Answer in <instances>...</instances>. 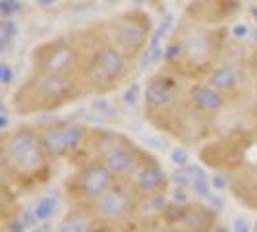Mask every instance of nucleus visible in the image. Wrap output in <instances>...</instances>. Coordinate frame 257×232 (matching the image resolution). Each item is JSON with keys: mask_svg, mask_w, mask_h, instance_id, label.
I'll return each mask as SVG.
<instances>
[{"mask_svg": "<svg viewBox=\"0 0 257 232\" xmlns=\"http://www.w3.org/2000/svg\"><path fill=\"white\" fill-rule=\"evenodd\" d=\"M51 161L39 128L18 126L2 136V165L14 180L29 184L47 178Z\"/></svg>", "mask_w": 257, "mask_h": 232, "instance_id": "1", "label": "nucleus"}, {"mask_svg": "<svg viewBox=\"0 0 257 232\" xmlns=\"http://www.w3.org/2000/svg\"><path fill=\"white\" fill-rule=\"evenodd\" d=\"M132 60L106 41H99L91 49L79 72V83L91 93H106L118 87L128 76Z\"/></svg>", "mask_w": 257, "mask_h": 232, "instance_id": "2", "label": "nucleus"}, {"mask_svg": "<svg viewBox=\"0 0 257 232\" xmlns=\"http://www.w3.org/2000/svg\"><path fill=\"white\" fill-rule=\"evenodd\" d=\"M79 79L41 76L31 72V79L22 83L14 95V106L20 112H43L72 103L79 95Z\"/></svg>", "mask_w": 257, "mask_h": 232, "instance_id": "3", "label": "nucleus"}, {"mask_svg": "<svg viewBox=\"0 0 257 232\" xmlns=\"http://www.w3.org/2000/svg\"><path fill=\"white\" fill-rule=\"evenodd\" d=\"M85 54L72 39L56 37L41 43L31 54V70L41 76L77 79Z\"/></svg>", "mask_w": 257, "mask_h": 232, "instance_id": "4", "label": "nucleus"}, {"mask_svg": "<svg viewBox=\"0 0 257 232\" xmlns=\"http://www.w3.org/2000/svg\"><path fill=\"white\" fill-rule=\"evenodd\" d=\"M151 33V22L143 12H124L110 18L104 24L103 41L110 43L120 52H124L134 62L143 51Z\"/></svg>", "mask_w": 257, "mask_h": 232, "instance_id": "5", "label": "nucleus"}, {"mask_svg": "<svg viewBox=\"0 0 257 232\" xmlns=\"http://www.w3.org/2000/svg\"><path fill=\"white\" fill-rule=\"evenodd\" d=\"M147 155L138 149L136 143H132L128 138L116 136V134H104L99 143V157L97 161L108 168L120 182H124L136 167L142 163Z\"/></svg>", "mask_w": 257, "mask_h": 232, "instance_id": "6", "label": "nucleus"}, {"mask_svg": "<svg viewBox=\"0 0 257 232\" xmlns=\"http://www.w3.org/2000/svg\"><path fill=\"white\" fill-rule=\"evenodd\" d=\"M138 195L124 182H118L112 190L93 201L89 209L91 217L103 224H122L138 215Z\"/></svg>", "mask_w": 257, "mask_h": 232, "instance_id": "7", "label": "nucleus"}, {"mask_svg": "<svg viewBox=\"0 0 257 232\" xmlns=\"http://www.w3.org/2000/svg\"><path fill=\"white\" fill-rule=\"evenodd\" d=\"M118 182L120 180L108 168H104L99 161H91L77 168L72 186H74V193L77 195V199L89 207L101 195L112 190Z\"/></svg>", "mask_w": 257, "mask_h": 232, "instance_id": "8", "label": "nucleus"}, {"mask_svg": "<svg viewBox=\"0 0 257 232\" xmlns=\"http://www.w3.org/2000/svg\"><path fill=\"white\" fill-rule=\"evenodd\" d=\"M124 184L138 195V199H143V197L165 195L168 188V178L167 172L163 170V167L155 159L145 157L136 167V170L124 180Z\"/></svg>", "mask_w": 257, "mask_h": 232, "instance_id": "9", "label": "nucleus"}, {"mask_svg": "<svg viewBox=\"0 0 257 232\" xmlns=\"http://www.w3.org/2000/svg\"><path fill=\"white\" fill-rule=\"evenodd\" d=\"M39 132L52 159L76 153L87 140V130L79 124H70V122L51 124V126L39 128Z\"/></svg>", "mask_w": 257, "mask_h": 232, "instance_id": "10", "label": "nucleus"}, {"mask_svg": "<svg viewBox=\"0 0 257 232\" xmlns=\"http://www.w3.org/2000/svg\"><path fill=\"white\" fill-rule=\"evenodd\" d=\"M178 58L186 64H201L209 72L217 64L219 54L215 51L213 37L205 29H193L186 37L178 41Z\"/></svg>", "mask_w": 257, "mask_h": 232, "instance_id": "11", "label": "nucleus"}, {"mask_svg": "<svg viewBox=\"0 0 257 232\" xmlns=\"http://www.w3.org/2000/svg\"><path fill=\"white\" fill-rule=\"evenodd\" d=\"M182 95H186V91H182L180 81L176 76L170 72H161L149 79L147 87H145V104L153 110H168L174 103L180 101Z\"/></svg>", "mask_w": 257, "mask_h": 232, "instance_id": "12", "label": "nucleus"}, {"mask_svg": "<svg viewBox=\"0 0 257 232\" xmlns=\"http://www.w3.org/2000/svg\"><path fill=\"white\" fill-rule=\"evenodd\" d=\"M184 99L188 101L190 108L199 118H215V116H219L226 108L228 101H230L207 81H199L195 85H190L186 89Z\"/></svg>", "mask_w": 257, "mask_h": 232, "instance_id": "13", "label": "nucleus"}, {"mask_svg": "<svg viewBox=\"0 0 257 232\" xmlns=\"http://www.w3.org/2000/svg\"><path fill=\"white\" fill-rule=\"evenodd\" d=\"M244 70L242 66L232 60H219L213 66L211 72H207V83H211L217 91H220L226 99L238 95L244 87Z\"/></svg>", "mask_w": 257, "mask_h": 232, "instance_id": "14", "label": "nucleus"}, {"mask_svg": "<svg viewBox=\"0 0 257 232\" xmlns=\"http://www.w3.org/2000/svg\"><path fill=\"white\" fill-rule=\"evenodd\" d=\"M142 232H182L178 222H167V220H151Z\"/></svg>", "mask_w": 257, "mask_h": 232, "instance_id": "15", "label": "nucleus"}]
</instances>
